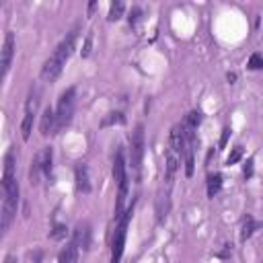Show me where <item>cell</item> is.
<instances>
[{
  "instance_id": "1",
  "label": "cell",
  "mask_w": 263,
  "mask_h": 263,
  "mask_svg": "<svg viewBox=\"0 0 263 263\" xmlns=\"http://www.w3.org/2000/svg\"><path fill=\"white\" fill-rule=\"evenodd\" d=\"M76 37H78V29H72L70 33H68L62 39V44L56 50H53L50 60L44 64V68H41V78H44L46 82H53V80H56L62 74L68 58L72 56V52L76 48Z\"/></svg>"
},
{
  "instance_id": "2",
  "label": "cell",
  "mask_w": 263,
  "mask_h": 263,
  "mask_svg": "<svg viewBox=\"0 0 263 263\" xmlns=\"http://www.w3.org/2000/svg\"><path fill=\"white\" fill-rule=\"evenodd\" d=\"M134 212V206H130L123 216L117 220V226L115 232L111 237V263H121L123 257V247H126V237H128V224H130V218Z\"/></svg>"
},
{
  "instance_id": "3",
  "label": "cell",
  "mask_w": 263,
  "mask_h": 263,
  "mask_svg": "<svg viewBox=\"0 0 263 263\" xmlns=\"http://www.w3.org/2000/svg\"><path fill=\"white\" fill-rule=\"evenodd\" d=\"M74 97H76V89L70 87L66 89L60 99H58V107H56V121H58V128H56V134L60 130H64L68 123L72 121V113H74Z\"/></svg>"
},
{
  "instance_id": "4",
  "label": "cell",
  "mask_w": 263,
  "mask_h": 263,
  "mask_svg": "<svg viewBox=\"0 0 263 263\" xmlns=\"http://www.w3.org/2000/svg\"><path fill=\"white\" fill-rule=\"evenodd\" d=\"M4 200H2V214H0V228L2 232L8 230V226L12 224L17 214V206H19V183H15L12 187L4 189Z\"/></svg>"
},
{
  "instance_id": "5",
  "label": "cell",
  "mask_w": 263,
  "mask_h": 263,
  "mask_svg": "<svg viewBox=\"0 0 263 263\" xmlns=\"http://www.w3.org/2000/svg\"><path fill=\"white\" fill-rule=\"evenodd\" d=\"M142 158H144V126L138 123L130 136V164L136 175L140 173Z\"/></svg>"
},
{
  "instance_id": "6",
  "label": "cell",
  "mask_w": 263,
  "mask_h": 263,
  "mask_svg": "<svg viewBox=\"0 0 263 263\" xmlns=\"http://www.w3.org/2000/svg\"><path fill=\"white\" fill-rule=\"evenodd\" d=\"M52 158H53V152L50 146H46L44 150H39L35 158H33V164H31V183H37L41 175H52Z\"/></svg>"
},
{
  "instance_id": "7",
  "label": "cell",
  "mask_w": 263,
  "mask_h": 263,
  "mask_svg": "<svg viewBox=\"0 0 263 263\" xmlns=\"http://www.w3.org/2000/svg\"><path fill=\"white\" fill-rule=\"evenodd\" d=\"M12 56H15V35L10 31L4 35V44H2V60H0V66H2V72L0 76L6 78L8 70H10V64H12Z\"/></svg>"
},
{
  "instance_id": "8",
  "label": "cell",
  "mask_w": 263,
  "mask_h": 263,
  "mask_svg": "<svg viewBox=\"0 0 263 263\" xmlns=\"http://www.w3.org/2000/svg\"><path fill=\"white\" fill-rule=\"evenodd\" d=\"M169 196H171V183L164 181V185L158 189V196H157V218L158 222H162L169 214Z\"/></svg>"
},
{
  "instance_id": "9",
  "label": "cell",
  "mask_w": 263,
  "mask_h": 263,
  "mask_svg": "<svg viewBox=\"0 0 263 263\" xmlns=\"http://www.w3.org/2000/svg\"><path fill=\"white\" fill-rule=\"evenodd\" d=\"M171 150L177 152L179 157H183L185 150H187V138H185L181 123H177V126L171 128Z\"/></svg>"
},
{
  "instance_id": "10",
  "label": "cell",
  "mask_w": 263,
  "mask_h": 263,
  "mask_svg": "<svg viewBox=\"0 0 263 263\" xmlns=\"http://www.w3.org/2000/svg\"><path fill=\"white\" fill-rule=\"evenodd\" d=\"M17 183V175H15V155L6 152L4 157V173H2V191L12 187Z\"/></svg>"
},
{
  "instance_id": "11",
  "label": "cell",
  "mask_w": 263,
  "mask_h": 263,
  "mask_svg": "<svg viewBox=\"0 0 263 263\" xmlns=\"http://www.w3.org/2000/svg\"><path fill=\"white\" fill-rule=\"evenodd\" d=\"M56 128H58V121H56V109L48 107L44 115H41V123H39V132L41 136H52L56 134Z\"/></svg>"
},
{
  "instance_id": "12",
  "label": "cell",
  "mask_w": 263,
  "mask_h": 263,
  "mask_svg": "<svg viewBox=\"0 0 263 263\" xmlns=\"http://www.w3.org/2000/svg\"><path fill=\"white\" fill-rule=\"evenodd\" d=\"M74 179H76V189L80 193L91 191V177H89V167L85 162H78L74 169Z\"/></svg>"
},
{
  "instance_id": "13",
  "label": "cell",
  "mask_w": 263,
  "mask_h": 263,
  "mask_svg": "<svg viewBox=\"0 0 263 263\" xmlns=\"http://www.w3.org/2000/svg\"><path fill=\"white\" fill-rule=\"evenodd\" d=\"M78 249L87 251L91 247V226L87 222H78L76 224V230H74V241H72Z\"/></svg>"
},
{
  "instance_id": "14",
  "label": "cell",
  "mask_w": 263,
  "mask_h": 263,
  "mask_svg": "<svg viewBox=\"0 0 263 263\" xmlns=\"http://www.w3.org/2000/svg\"><path fill=\"white\" fill-rule=\"evenodd\" d=\"M179 157L177 152L169 150L167 152V169H164V181L173 185V179H175V173H177V167H179Z\"/></svg>"
},
{
  "instance_id": "15",
  "label": "cell",
  "mask_w": 263,
  "mask_h": 263,
  "mask_svg": "<svg viewBox=\"0 0 263 263\" xmlns=\"http://www.w3.org/2000/svg\"><path fill=\"white\" fill-rule=\"evenodd\" d=\"M58 263H78V247L74 243H68L58 255Z\"/></svg>"
},
{
  "instance_id": "16",
  "label": "cell",
  "mask_w": 263,
  "mask_h": 263,
  "mask_svg": "<svg viewBox=\"0 0 263 263\" xmlns=\"http://www.w3.org/2000/svg\"><path fill=\"white\" fill-rule=\"evenodd\" d=\"M206 187H208V196H210V198H214L216 193H220V189H222V175H220V173L208 175Z\"/></svg>"
},
{
  "instance_id": "17",
  "label": "cell",
  "mask_w": 263,
  "mask_h": 263,
  "mask_svg": "<svg viewBox=\"0 0 263 263\" xmlns=\"http://www.w3.org/2000/svg\"><path fill=\"white\" fill-rule=\"evenodd\" d=\"M259 226H261L259 222H255V220H253L251 216H247V218L243 220V228H241V241L245 243L247 239H251V237H253V232H255Z\"/></svg>"
},
{
  "instance_id": "18",
  "label": "cell",
  "mask_w": 263,
  "mask_h": 263,
  "mask_svg": "<svg viewBox=\"0 0 263 263\" xmlns=\"http://www.w3.org/2000/svg\"><path fill=\"white\" fill-rule=\"evenodd\" d=\"M33 117H35V113H31V111H25V117H23V123H21V136H23V140H29V138H31V130H33Z\"/></svg>"
},
{
  "instance_id": "19",
  "label": "cell",
  "mask_w": 263,
  "mask_h": 263,
  "mask_svg": "<svg viewBox=\"0 0 263 263\" xmlns=\"http://www.w3.org/2000/svg\"><path fill=\"white\" fill-rule=\"evenodd\" d=\"M115 123H126V115H123L121 111H111V113H107V115L101 119V128L115 126Z\"/></svg>"
},
{
  "instance_id": "20",
  "label": "cell",
  "mask_w": 263,
  "mask_h": 263,
  "mask_svg": "<svg viewBox=\"0 0 263 263\" xmlns=\"http://www.w3.org/2000/svg\"><path fill=\"white\" fill-rule=\"evenodd\" d=\"M123 10H126V4L121 2V0H115L109 6V21H119L123 17Z\"/></svg>"
},
{
  "instance_id": "21",
  "label": "cell",
  "mask_w": 263,
  "mask_h": 263,
  "mask_svg": "<svg viewBox=\"0 0 263 263\" xmlns=\"http://www.w3.org/2000/svg\"><path fill=\"white\" fill-rule=\"evenodd\" d=\"M193 164H196V160H193V146H187L185 150V175L187 177L193 175Z\"/></svg>"
},
{
  "instance_id": "22",
  "label": "cell",
  "mask_w": 263,
  "mask_h": 263,
  "mask_svg": "<svg viewBox=\"0 0 263 263\" xmlns=\"http://www.w3.org/2000/svg\"><path fill=\"white\" fill-rule=\"evenodd\" d=\"M91 50H93V31L87 33L85 44H82V50H80V56H82V58H89V56H91Z\"/></svg>"
},
{
  "instance_id": "23",
  "label": "cell",
  "mask_w": 263,
  "mask_h": 263,
  "mask_svg": "<svg viewBox=\"0 0 263 263\" xmlns=\"http://www.w3.org/2000/svg\"><path fill=\"white\" fill-rule=\"evenodd\" d=\"M241 158H243V146H234L232 152L228 155V158H226V164H237Z\"/></svg>"
},
{
  "instance_id": "24",
  "label": "cell",
  "mask_w": 263,
  "mask_h": 263,
  "mask_svg": "<svg viewBox=\"0 0 263 263\" xmlns=\"http://www.w3.org/2000/svg\"><path fill=\"white\" fill-rule=\"evenodd\" d=\"M249 70H261L263 68V58L259 56V53H253L251 58H249Z\"/></svg>"
},
{
  "instance_id": "25",
  "label": "cell",
  "mask_w": 263,
  "mask_h": 263,
  "mask_svg": "<svg viewBox=\"0 0 263 263\" xmlns=\"http://www.w3.org/2000/svg\"><path fill=\"white\" fill-rule=\"evenodd\" d=\"M66 232H68V228H66L64 224H56V226H53V230H52L50 237H52L53 241H60V239H64V237H66Z\"/></svg>"
},
{
  "instance_id": "26",
  "label": "cell",
  "mask_w": 263,
  "mask_h": 263,
  "mask_svg": "<svg viewBox=\"0 0 263 263\" xmlns=\"http://www.w3.org/2000/svg\"><path fill=\"white\" fill-rule=\"evenodd\" d=\"M140 17H142V8H140V6H134V8L130 10V17H128L130 25H136L138 21H140Z\"/></svg>"
},
{
  "instance_id": "27",
  "label": "cell",
  "mask_w": 263,
  "mask_h": 263,
  "mask_svg": "<svg viewBox=\"0 0 263 263\" xmlns=\"http://www.w3.org/2000/svg\"><path fill=\"white\" fill-rule=\"evenodd\" d=\"M253 164H255L253 158H249V160L245 162V167H243V175H245V179H251V177H253Z\"/></svg>"
},
{
  "instance_id": "28",
  "label": "cell",
  "mask_w": 263,
  "mask_h": 263,
  "mask_svg": "<svg viewBox=\"0 0 263 263\" xmlns=\"http://www.w3.org/2000/svg\"><path fill=\"white\" fill-rule=\"evenodd\" d=\"M228 138H230V128H224V130H222V136H220V150L226 148Z\"/></svg>"
},
{
  "instance_id": "29",
  "label": "cell",
  "mask_w": 263,
  "mask_h": 263,
  "mask_svg": "<svg viewBox=\"0 0 263 263\" xmlns=\"http://www.w3.org/2000/svg\"><path fill=\"white\" fill-rule=\"evenodd\" d=\"M230 253H232V245H224V249H222V251H218L216 255H218V257H222V259H224V257H228Z\"/></svg>"
},
{
  "instance_id": "30",
  "label": "cell",
  "mask_w": 263,
  "mask_h": 263,
  "mask_svg": "<svg viewBox=\"0 0 263 263\" xmlns=\"http://www.w3.org/2000/svg\"><path fill=\"white\" fill-rule=\"evenodd\" d=\"M4 263H19V261H17L15 255H6V257H4Z\"/></svg>"
},
{
  "instance_id": "31",
  "label": "cell",
  "mask_w": 263,
  "mask_h": 263,
  "mask_svg": "<svg viewBox=\"0 0 263 263\" xmlns=\"http://www.w3.org/2000/svg\"><path fill=\"white\" fill-rule=\"evenodd\" d=\"M95 8H97V2H91V4H89V15H93Z\"/></svg>"
},
{
  "instance_id": "32",
  "label": "cell",
  "mask_w": 263,
  "mask_h": 263,
  "mask_svg": "<svg viewBox=\"0 0 263 263\" xmlns=\"http://www.w3.org/2000/svg\"><path fill=\"white\" fill-rule=\"evenodd\" d=\"M226 78H228V82H234V80H237V74H228Z\"/></svg>"
}]
</instances>
